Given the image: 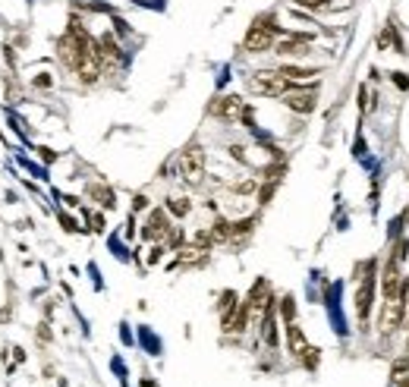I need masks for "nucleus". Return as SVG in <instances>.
<instances>
[{"label":"nucleus","mask_w":409,"mask_h":387,"mask_svg":"<svg viewBox=\"0 0 409 387\" xmlns=\"http://www.w3.org/2000/svg\"><path fill=\"white\" fill-rule=\"evenodd\" d=\"M277 32H280V26H274V13L258 16V20L249 26L245 38H243V51L245 54H268V51H274Z\"/></svg>","instance_id":"f257e3e1"},{"label":"nucleus","mask_w":409,"mask_h":387,"mask_svg":"<svg viewBox=\"0 0 409 387\" xmlns=\"http://www.w3.org/2000/svg\"><path fill=\"white\" fill-rule=\"evenodd\" d=\"M180 177L186 186H201L205 183V152H201L199 142L182 148L180 154Z\"/></svg>","instance_id":"f03ea898"},{"label":"nucleus","mask_w":409,"mask_h":387,"mask_svg":"<svg viewBox=\"0 0 409 387\" xmlns=\"http://www.w3.org/2000/svg\"><path fill=\"white\" fill-rule=\"evenodd\" d=\"M249 85H252V92H255V95H264V98H283L289 89H293V85H289L277 70H258V73H252Z\"/></svg>","instance_id":"7ed1b4c3"},{"label":"nucleus","mask_w":409,"mask_h":387,"mask_svg":"<svg viewBox=\"0 0 409 387\" xmlns=\"http://www.w3.org/2000/svg\"><path fill=\"white\" fill-rule=\"evenodd\" d=\"M375 286H378V277H375V261H368V274L362 277L356 290V315H359V324H368V312H371V299H375Z\"/></svg>","instance_id":"20e7f679"},{"label":"nucleus","mask_w":409,"mask_h":387,"mask_svg":"<svg viewBox=\"0 0 409 387\" xmlns=\"http://www.w3.org/2000/svg\"><path fill=\"white\" fill-rule=\"evenodd\" d=\"M406 302H409V296L384 299V309H381V334H394L396 328H403V324H406Z\"/></svg>","instance_id":"39448f33"},{"label":"nucleus","mask_w":409,"mask_h":387,"mask_svg":"<svg viewBox=\"0 0 409 387\" xmlns=\"http://www.w3.org/2000/svg\"><path fill=\"white\" fill-rule=\"evenodd\" d=\"M283 104H287V110H293V114H312L315 104H318V89H315V85H308V89L293 85V89L283 95Z\"/></svg>","instance_id":"423d86ee"},{"label":"nucleus","mask_w":409,"mask_h":387,"mask_svg":"<svg viewBox=\"0 0 409 387\" xmlns=\"http://www.w3.org/2000/svg\"><path fill=\"white\" fill-rule=\"evenodd\" d=\"M243 108H245V101L239 95H224V98H214V101L208 104V114L224 120V123H236L239 117H243Z\"/></svg>","instance_id":"0eeeda50"},{"label":"nucleus","mask_w":409,"mask_h":387,"mask_svg":"<svg viewBox=\"0 0 409 387\" xmlns=\"http://www.w3.org/2000/svg\"><path fill=\"white\" fill-rule=\"evenodd\" d=\"M274 54H280V57H287V60L308 57V54H312V35H289V38L277 41Z\"/></svg>","instance_id":"6e6552de"},{"label":"nucleus","mask_w":409,"mask_h":387,"mask_svg":"<svg viewBox=\"0 0 409 387\" xmlns=\"http://www.w3.org/2000/svg\"><path fill=\"white\" fill-rule=\"evenodd\" d=\"M170 221H167V211H161V208H155L148 214V221H145V227H142V236L145 240H151V242H164L170 236Z\"/></svg>","instance_id":"1a4fd4ad"},{"label":"nucleus","mask_w":409,"mask_h":387,"mask_svg":"<svg viewBox=\"0 0 409 387\" xmlns=\"http://www.w3.org/2000/svg\"><path fill=\"white\" fill-rule=\"evenodd\" d=\"M287 349H289V356H293V359H299V356L308 349L306 334H302V328H299L296 321H289V324H287Z\"/></svg>","instance_id":"9d476101"},{"label":"nucleus","mask_w":409,"mask_h":387,"mask_svg":"<svg viewBox=\"0 0 409 387\" xmlns=\"http://www.w3.org/2000/svg\"><path fill=\"white\" fill-rule=\"evenodd\" d=\"M277 73H280L289 85H299V82H306V79L318 76V70H315V66H296V64H283Z\"/></svg>","instance_id":"9b49d317"},{"label":"nucleus","mask_w":409,"mask_h":387,"mask_svg":"<svg viewBox=\"0 0 409 387\" xmlns=\"http://www.w3.org/2000/svg\"><path fill=\"white\" fill-rule=\"evenodd\" d=\"M98 57H101V64H120V45H117V38H113L110 32L107 35H101L98 38Z\"/></svg>","instance_id":"f8f14e48"},{"label":"nucleus","mask_w":409,"mask_h":387,"mask_svg":"<svg viewBox=\"0 0 409 387\" xmlns=\"http://www.w3.org/2000/svg\"><path fill=\"white\" fill-rule=\"evenodd\" d=\"M88 198H94V202H98L101 208H107V211H113V208H117V196H113V189H110V186L92 183V186H88Z\"/></svg>","instance_id":"ddd939ff"},{"label":"nucleus","mask_w":409,"mask_h":387,"mask_svg":"<svg viewBox=\"0 0 409 387\" xmlns=\"http://www.w3.org/2000/svg\"><path fill=\"white\" fill-rule=\"evenodd\" d=\"M211 240H214V242H230V240H233V224L227 221V217H217V221H214Z\"/></svg>","instance_id":"4468645a"},{"label":"nucleus","mask_w":409,"mask_h":387,"mask_svg":"<svg viewBox=\"0 0 409 387\" xmlns=\"http://www.w3.org/2000/svg\"><path fill=\"white\" fill-rule=\"evenodd\" d=\"M189 211H192V202H189V198H167V214L186 217Z\"/></svg>","instance_id":"2eb2a0df"},{"label":"nucleus","mask_w":409,"mask_h":387,"mask_svg":"<svg viewBox=\"0 0 409 387\" xmlns=\"http://www.w3.org/2000/svg\"><path fill=\"white\" fill-rule=\"evenodd\" d=\"M277 312H280V318H283L287 324H289V321H296V299L287 293V296H283L280 302H277Z\"/></svg>","instance_id":"dca6fc26"},{"label":"nucleus","mask_w":409,"mask_h":387,"mask_svg":"<svg viewBox=\"0 0 409 387\" xmlns=\"http://www.w3.org/2000/svg\"><path fill=\"white\" fill-rule=\"evenodd\" d=\"M299 10H315V13H327V10H333L331 0H293Z\"/></svg>","instance_id":"f3484780"},{"label":"nucleus","mask_w":409,"mask_h":387,"mask_svg":"<svg viewBox=\"0 0 409 387\" xmlns=\"http://www.w3.org/2000/svg\"><path fill=\"white\" fill-rule=\"evenodd\" d=\"M255 224H258V217H243V221H233V240H239V236H249Z\"/></svg>","instance_id":"a211bd4d"},{"label":"nucleus","mask_w":409,"mask_h":387,"mask_svg":"<svg viewBox=\"0 0 409 387\" xmlns=\"http://www.w3.org/2000/svg\"><path fill=\"white\" fill-rule=\"evenodd\" d=\"M318 356H321V353H318V349H315V346H308V349H306V353H302V356H299V362H302V365H306V368H308V372H312V368H318Z\"/></svg>","instance_id":"6ab92c4d"},{"label":"nucleus","mask_w":409,"mask_h":387,"mask_svg":"<svg viewBox=\"0 0 409 387\" xmlns=\"http://www.w3.org/2000/svg\"><path fill=\"white\" fill-rule=\"evenodd\" d=\"M233 192H239V196H249V192H255V180H243V183L233 186Z\"/></svg>","instance_id":"aec40b11"},{"label":"nucleus","mask_w":409,"mask_h":387,"mask_svg":"<svg viewBox=\"0 0 409 387\" xmlns=\"http://www.w3.org/2000/svg\"><path fill=\"white\" fill-rule=\"evenodd\" d=\"M271 196H274V183H271V180H264V189L258 192V202L268 205V202H271Z\"/></svg>","instance_id":"412c9836"},{"label":"nucleus","mask_w":409,"mask_h":387,"mask_svg":"<svg viewBox=\"0 0 409 387\" xmlns=\"http://www.w3.org/2000/svg\"><path fill=\"white\" fill-rule=\"evenodd\" d=\"M230 154H233V161L245 164V148H243V145H230Z\"/></svg>","instance_id":"4be33fe9"},{"label":"nucleus","mask_w":409,"mask_h":387,"mask_svg":"<svg viewBox=\"0 0 409 387\" xmlns=\"http://www.w3.org/2000/svg\"><path fill=\"white\" fill-rule=\"evenodd\" d=\"M60 224H63V230H66V233H76V230H79V227H76V221H73L69 214H60Z\"/></svg>","instance_id":"5701e85b"},{"label":"nucleus","mask_w":409,"mask_h":387,"mask_svg":"<svg viewBox=\"0 0 409 387\" xmlns=\"http://www.w3.org/2000/svg\"><path fill=\"white\" fill-rule=\"evenodd\" d=\"M142 208H148V196H142V192H138V196L132 198V211H142Z\"/></svg>","instance_id":"b1692460"},{"label":"nucleus","mask_w":409,"mask_h":387,"mask_svg":"<svg viewBox=\"0 0 409 387\" xmlns=\"http://www.w3.org/2000/svg\"><path fill=\"white\" fill-rule=\"evenodd\" d=\"M359 110H368V89H359Z\"/></svg>","instance_id":"393cba45"},{"label":"nucleus","mask_w":409,"mask_h":387,"mask_svg":"<svg viewBox=\"0 0 409 387\" xmlns=\"http://www.w3.org/2000/svg\"><path fill=\"white\" fill-rule=\"evenodd\" d=\"M164 252H167V249H164V242H161V246L151 249V258H148V261H151V265H155V261H161V255H164Z\"/></svg>","instance_id":"a878e982"},{"label":"nucleus","mask_w":409,"mask_h":387,"mask_svg":"<svg viewBox=\"0 0 409 387\" xmlns=\"http://www.w3.org/2000/svg\"><path fill=\"white\" fill-rule=\"evenodd\" d=\"M35 85H38V89H50V76H48V73H41V76L35 79Z\"/></svg>","instance_id":"bb28decb"},{"label":"nucleus","mask_w":409,"mask_h":387,"mask_svg":"<svg viewBox=\"0 0 409 387\" xmlns=\"http://www.w3.org/2000/svg\"><path fill=\"white\" fill-rule=\"evenodd\" d=\"M92 224H94V233H101V230H104V217H101V214H92Z\"/></svg>","instance_id":"cd10ccee"},{"label":"nucleus","mask_w":409,"mask_h":387,"mask_svg":"<svg viewBox=\"0 0 409 387\" xmlns=\"http://www.w3.org/2000/svg\"><path fill=\"white\" fill-rule=\"evenodd\" d=\"M38 152H41V161H44V164H50V161H54V158H57V154H54V152H50V148H38Z\"/></svg>","instance_id":"c85d7f7f"},{"label":"nucleus","mask_w":409,"mask_h":387,"mask_svg":"<svg viewBox=\"0 0 409 387\" xmlns=\"http://www.w3.org/2000/svg\"><path fill=\"white\" fill-rule=\"evenodd\" d=\"M406 328H409V302H406Z\"/></svg>","instance_id":"c756f323"},{"label":"nucleus","mask_w":409,"mask_h":387,"mask_svg":"<svg viewBox=\"0 0 409 387\" xmlns=\"http://www.w3.org/2000/svg\"><path fill=\"white\" fill-rule=\"evenodd\" d=\"M142 387H155V384H151V381H142Z\"/></svg>","instance_id":"7c9ffc66"},{"label":"nucleus","mask_w":409,"mask_h":387,"mask_svg":"<svg viewBox=\"0 0 409 387\" xmlns=\"http://www.w3.org/2000/svg\"><path fill=\"white\" fill-rule=\"evenodd\" d=\"M400 221H409V208H406V214H403V217H400Z\"/></svg>","instance_id":"2f4dec72"}]
</instances>
